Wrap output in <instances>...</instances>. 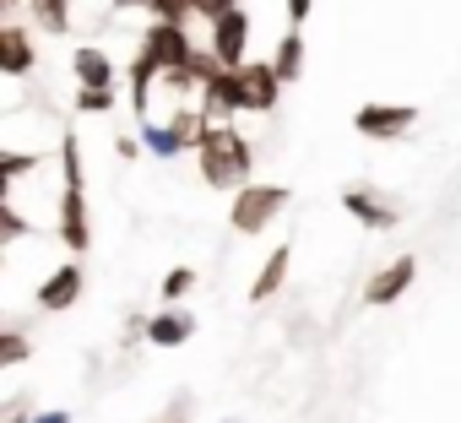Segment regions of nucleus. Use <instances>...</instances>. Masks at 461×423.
Returning <instances> with one entry per match:
<instances>
[{
  "label": "nucleus",
  "mask_w": 461,
  "mask_h": 423,
  "mask_svg": "<svg viewBox=\"0 0 461 423\" xmlns=\"http://www.w3.org/2000/svg\"><path fill=\"white\" fill-rule=\"evenodd\" d=\"M195 168L212 190H228L234 195L240 184L256 179V147L240 136V125H206L201 147H195Z\"/></svg>",
  "instance_id": "obj_1"
},
{
  "label": "nucleus",
  "mask_w": 461,
  "mask_h": 423,
  "mask_svg": "<svg viewBox=\"0 0 461 423\" xmlns=\"http://www.w3.org/2000/svg\"><path fill=\"white\" fill-rule=\"evenodd\" d=\"M60 174H66V190H60L55 239H60V250L82 256L93 245V218H87V190H82V141H77V130L60 136Z\"/></svg>",
  "instance_id": "obj_2"
},
{
  "label": "nucleus",
  "mask_w": 461,
  "mask_h": 423,
  "mask_svg": "<svg viewBox=\"0 0 461 423\" xmlns=\"http://www.w3.org/2000/svg\"><path fill=\"white\" fill-rule=\"evenodd\" d=\"M288 206V184H272V179H250L234 190V201H228V223H234L240 239H261Z\"/></svg>",
  "instance_id": "obj_3"
},
{
  "label": "nucleus",
  "mask_w": 461,
  "mask_h": 423,
  "mask_svg": "<svg viewBox=\"0 0 461 423\" xmlns=\"http://www.w3.org/2000/svg\"><path fill=\"white\" fill-rule=\"evenodd\" d=\"M136 50L152 55L158 71H185L190 55H195V39H190L185 22H163V17H152V28H141V44H136Z\"/></svg>",
  "instance_id": "obj_4"
},
{
  "label": "nucleus",
  "mask_w": 461,
  "mask_h": 423,
  "mask_svg": "<svg viewBox=\"0 0 461 423\" xmlns=\"http://www.w3.org/2000/svg\"><path fill=\"white\" fill-rule=\"evenodd\" d=\"M240 71V104H245V114H272L277 104H283V76H277V66L272 60H245V66H234Z\"/></svg>",
  "instance_id": "obj_5"
},
{
  "label": "nucleus",
  "mask_w": 461,
  "mask_h": 423,
  "mask_svg": "<svg viewBox=\"0 0 461 423\" xmlns=\"http://www.w3.org/2000/svg\"><path fill=\"white\" fill-rule=\"evenodd\" d=\"M412 125H418L412 104H364L353 114V130L364 141H402V136H412Z\"/></svg>",
  "instance_id": "obj_6"
},
{
  "label": "nucleus",
  "mask_w": 461,
  "mask_h": 423,
  "mask_svg": "<svg viewBox=\"0 0 461 423\" xmlns=\"http://www.w3.org/2000/svg\"><path fill=\"white\" fill-rule=\"evenodd\" d=\"M212 33H206V44L217 50V60L222 66H245L250 60V33H256V22H250V12L245 6H234V12H222L217 22H206Z\"/></svg>",
  "instance_id": "obj_7"
},
{
  "label": "nucleus",
  "mask_w": 461,
  "mask_h": 423,
  "mask_svg": "<svg viewBox=\"0 0 461 423\" xmlns=\"http://www.w3.org/2000/svg\"><path fill=\"white\" fill-rule=\"evenodd\" d=\"M87 293V272L77 266V261H66V266H55V272H44V283H39V293H33V304L44 310V315H66L77 299Z\"/></svg>",
  "instance_id": "obj_8"
},
{
  "label": "nucleus",
  "mask_w": 461,
  "mask_h": 423,
  "mask_svg": "<svg viewBox=\"0 0 461 423\" xmlns=\"http://www.w3.org/2000/svg\"><path fill=\"white\" fill-rule=\"evenodd\" d=\"M412 283H418V261H412V256H396V261H385V266L364 283V304L385 310V304H396Z\"/></svg>",
  "instance_id": "obj_9"
},
{
  "label": "nucleus",
  "mask_w": 461,
  "mask_h": 423,
  "mask_svg": "<svg viewBox=\"0 0 461 423\" xmlns=\"http://www.w3.org/2000/svg\"><path fill=\"white\" fill-rule=\"evenodd\" d=\"M33 66H39L33 33L23 22H6V28H0V71H6L12 82H23V76H33Z\"/></svg>",
  "instance_id": "obj_10"
},
{
  "label": "nucleus",
  "mask_w": 461,
  "mask_h": 423,
  "mask_svg": "<svg viewBox=\"0 0 461 423\" xmlns=\"http://www.w3.org/2000/svg\"><path fill=\"white\" fill-rule=\"evenodd\" d=\"M190 337H195V315L179 310V304H163V310L147 320V342H152V347H185Z\"/></svg>",
  "instance_id": "obj_11"
},
{
  "label": "nucleus",
  "mask_w": 461,
  "mask_h": 423,
  "mask_svg": "<svg viewBox=\"0 0 461 423\" xmlns=\"http://www.w3.org/2000/svg\"><path fill=\"white\" fill-rule=\"evenodd\" d=\"M342 212H348V218H358L364 229H396V206L385 201V195H375V190H348L342 195Z\"/></svg>",
  "instance_id": "obj_12"
},
{
  "label": "nucleus",
  "mask_w": 461,
  "mask_h": 423,
  "mask_svg": "<svg viewBox=\"0 0 461 423\" xmlns=\"http://www.w3.org/2000/svg\"><path fill=\"white\" fill-rule=\"evenodd\" d=\"M288 272H294V245H277L267 261H261V272H256V283H250V299L261 304V299H277L283 288H288Z\"/></svg>",
  "instance_id": "obj_13"
},
{
  "label": "nucleus",
  "mask_w": 461,
  "mask_h": 423,
  "mask_svg": "<svg viewBox=\"0 0 461 423\" xmlns=\"http://www.w3.org/2000/svg\"><path fill=\"white\" fill-rule=\"evenodd\" d=\"M71 71H77V87H114V60L98 44H82L71 55Z\"/></svg>",
  "instance_id": "obj_14"
},
{
  "label": "nucleus",
  "mask_w": 461,
  "mask_h": 423,
  "mask_svg": "<svg viewBox=\"0 0 461 423\" xmlns=\"http://www.w3.org/2000/svg\"><path fill=\"white\" fill-rule=\"evenodd\" d=\"M272 66H277L283 82H304V33L299 28H283V39L272 50Z\"/></svg>",
  "instance_id": "obj_15"
},
{
  "label": "nucleus",
  "mask_w": 461,
  "mask_h": 423,
  "mask_svg": "<svg viewBox=\"0 0 461 423\" xmlns=\"http://www.w3.org/2000/svg\"><path fill=\"white\" fill-rule=\"evenodd\" d=\"M28 12L44 33H71V0H28Z\"/></svg>",
  "instance_id": "obj_16"
},
{
  "label": "nucleus",
  "mask_w": 461,
  "mask_h": 423,
  "mask_svg": "<svg viewBox=\"0 0 461 423\" xmlns=\"http://www.w3.org/2000/svg\"><path fill=\"white\" fill-rule=\"evenodd\" d=\"M28 353H33V342H28V331H23V326L0 331V369H23V364H28Z\"/></svg>",
  "instance_id": "obj_17"
},
{
  "label": "nucleus",
  "mask_w": 461,
  "mask_h": 423,
  "mask_svg": "<svg viewBox=\"0 0 461 423\" xmlns=\"http://www.w3.org/2000/svg\"><path fill=\"white\" fill-rule=\"evenodd\" d=\"M190 288H195V266H168L163 283H158V299H163V304H179Z\"/></svg>",
  "instance_id": "obj_18"
},
{
  "label": "nucleus",
  "mask_w": 461,
  "mask_h": 423,
  "mask_svg": "<svg viewBox=\"0 0 461 423\" xmlns=\"http://www.w3.org/2000/svg\"><path fill=\"white\" fill-rule=\"evenodd\" d=\"M0 239H6L12 250L28 239V218H23V212H17V201H0Z\"/></svg>",
  "instance_id": "obj_19"
},
{
  "label": "nucleus",
  "mask_w": 461,
  "mask_h": 423,
  "mask_svg": "<svg viewBox=\"0 0 461 423\" xmlns=\"http://www.w3.org/2000/svg\"><path fill=\"white\" fill-rule=\"evenodd\" d=\"M114 109V87H77V114H109Z\"/></svg>",
  "instance_id": "obj_20"
},
{
  "label": "nucleus",
  "mask_w": 461,
  "mask_h": 423,
  "mask_svg": "<svg viewBox=\"0 0 461 423\" xmlns=\"http://www.w3.org/2000/svg\"><path fill=\"white\" fill-rule=\"evenodd\" d=\"M152 17H163V22H190V17H195V0H152Z\"/></svg>",
  "instance_id": "obj_21"
},
{
  "label": "nucleus",
  "mask_w": 461,
  "mask_h": 423,
  "mask_svg": "<svg viewBox=\"0 0 461 423\" xmlns=\"http://www.w3.org/2000/svg\"><path fill=\"white\" fill-rule=\"evenodd\" d=\"M240 0H195V22H217L222 12H234Z\"/></svg>",
  "instance_id": "obj_22"
},
{
  "label": "nucleus",
  "mask_w": 461,
  "mask_h": 423,
  "mask_svg": "<svg viewBox=\"0 0 461 423\" xmlns=\"http://www.w3.org/2000/svg\"><path fill=\"white\" fill-rule=\"evenodd\" d=\"M0 423H33L28 401H23V396H12V401H6V418H0Z\"/></svg>",
  "instance_id": "obj_23"
},
{
  "label": "nucleus",
  "mask_w": 461,
  "mask_h": 423,
  "mask_svg": "<svg viewBox=\"0 0 461 423\" xmlns=\"http://www.w3.org/2000/svg\"><path fill=\"white\" fill-rule=\"evenodd\" d=\"M109 12H147L152 17V0H109Z\"/></svg>",
  "instance_id": "obj_24"
},
{
  "label": "nucleus",
  "mask_w": 461,
  "mask_h": 423,
  "mask_svg": "<svg viewBox=\"0 0 461 423\" xmlns=\"http://www.w3.org/2000/svg\"><path fill=\"white\" fill-rule=\"evenodd\" d=\"M33 423H71V412H60V407H50V412H33Z\"/></svg>",
  "instance_id": "obj_25"
},
{
  "label": "nucleus",
  "mask_w": 461,
  "mask_h": 423,
  "mask_svg": "<svg viewBox=\"0 0 461 423\" xmlns=\"http://www.w3.org/2000/svg\"><path fill=\"white\" fill-rule=\"evenodd\" d=\"M114 147H120V158H141V141H131V136H120Z\"/></svg>",
  "instance_id": "obj_26"
},
{
  "label": "nucleus",
  "mask_w": 461,
  "mask_h": 423,
  "mask_svg": "<svg viewBox=\"0 0 461 423\" xmlns=\"http://www.w3.org/2000/svg\"><path fill=\"white\" fill-rule=\"evenodd\" d=\"M158 423H190V418H179V412H168V418H158Z\"/></svg>",
  "instance_id": "obj_27"
},
{
  "label": "nucleus",
  "mask_w": 461,
  "mask_h": 423,
  "mask_svg": "<svg viewBox=\"0 0 461 423\" xmlns=\"http://www.w3.org/2000/svg\"><path fill=\"white\" fill-rule=\"evenodd\" d=\"M6 6H28V0H6Z\"/></svg>",
  "instance_id": "obj_28"
}]
</instances>
